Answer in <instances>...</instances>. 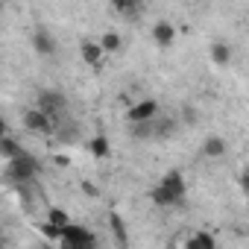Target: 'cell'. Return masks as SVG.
<instances>
[{
    "instance_id": "1",
    "label": "cell",
    "mask_w": 249,
    "mask_h": 249,
    "mask_svg": "<svg viewBox=\"0 0 249 249\" xmlns=\"http://www.w3.org/2000/svg\"><path fill=\"white\" fill-rule=\"evenodd\" d=\"M150 199L159 205V208H176V205H185L188 199V182L182 176V170H167L156 188L150 191Z\"/></svg>"
},
{
    "instance_id": "2",
    "label": "cell",
    "mask_w": 249,
    "mask_h": 249,
    "mask_svg": "<svg viewBox=\"0 0 249 249\" xmlns=\"http://www.w3.org/2000/svg\"><path fill=\"white\" fill-rule=\"evenodd\" d=\"M38 170H41L38 159H36L33 153H24L21 159H15V161H6L3 179H6V185H9V188H27V185H36V179H38Z\"/></svg>"
},
{
    "instance_id": "3",
    "label": "cell",
    "mask_w": 249,
    "mask_h": 249,
    "mask_svg": "<svg viewBox=\"0 0 249 249\" xmlns=\"http://www.w3.org/2000/svg\"><path fill=\"white\" fill-rule=\"evenodd\" d=\"M36 108H41L56 126L62 120H68V97L62 94V91H56V88H44V91H38V97H36Z\"/></svg>"
},
{
    "instance_id": "4",
    "label": "cell",
    "mask_w": 249,
    "mask_h": 249,
    "mask_svg": "<svg viewBox=\"0 0 249 249\" xmlns=\"http://www.w3.org/2000/svg\"><path fill=\"white\" fill-rule=\"evenodd\" d=\"M59 249H97V237H94L85 226L71 223V226L65 229V237H62Z\"/></svg>"
},
{
    "instance_id": "5",
    "label": "cell",
    "mask_w": 249,
    "mask_h": 249,
    "mask_svg": "<svg viewBox=\"0 0 249 249\" xmlns=\"http://www.w3.org/2000/svg\"><path fill=\"white\" fill-rule=\"evenodd\" d=\"M24 129L36 132V135H50V138H53L59 126H56V123H53L41 108L33 106V108H24Z\"/></svg>"
},
{
    "instance_id": "6",
    "label": "cell",
    "mask_w": 249,
    "mask_h": 249,
    "mask_svg": "<svg viewBox=\"0 0 249 249\" xmlns=\"http://www.w3.org/2000/svg\"><path fill=\"white\" fill-rule=\"evenodd\" d=\"M30 41H33V50H36L38 56H53L56 47H59V44H56V36H53L44 24H38V27L33 30V38H30Z\"/></svg>"
},
{
    "instance_id": "7",
    "label": "cell",
    "mask_w": 249,
    "mask_h": 249,
    "mask_svg": "<svg viewBox=\"0 0 249 249\" xmlns=\"http://www.w3.org/2000/svg\"><path fill=\"white\" fill-rule=\"evenodd\" d=\"M159 117V103L156 100H141L126 111V123H144V120H156Z\"/></svg>"
},
{
    "instance_id": "8",
    "label": "cell",
    "mask_w": 249,
    "mask_h": 249,
    "mask_svg": "<svg viewBox=\"0 0 249 249\" xmlns=\"http://www.w3.org/2000/svg\"><path fill=\"white\" fill-rule=\"evenodd\" d=\"M59 144H76L79 138H82V126L73 120V117H68V120H62L59 123V129H56V135H53Z\"/></svg>"
},
{
    "instance_id": "9",
    "label": "cell",
    "mask_w": 249,
    "mask_h": 249,
    "mask_svg": "<svg viewBox=\"0 0 249 249\" xmlns=\"http://www.w3.org/2000/svg\"><path fill=\"white\" fill-rule=\"evenodd\" d=\"M79 53H82V62L88 68H100L103 65V56H106V50L100 47V41H88V38L79 44Z\"/></svg>"
},
{
    "instance_id": "10",
    "label": "cell",
    "mask_w": 249,
    "mask_h": 249,
    "mask_svg": "<svg viewBox=\"0 0 249 249\" xmlns=\"http://www.w3.org/2000/svg\"><path fill=\"white\" fill-rule=\"evenodd\" d=\"M108 229L114 234V243L117 249H126L129 246V234H126V223H123V217L117 211H108Z\"/></svg>"
},
{
    "instance_id": "11",
    "label": "cell",
    "mask_w": 249,
    "mask_h": 249,
    "mask_svg": "<svg viewBox=\"0 0 249 249\" xmlns=\"http://www.w3.org/2000/svg\"><path fill=\"white\" fill-rule=\"evenodd\" d=\"M153 41H156L159 47H170V44L176 41V27H173L170 21H159V24H153Z\"/></svg>"
},
{
    "instance_id": "12",
    "label": "cell",
    "mask_w": 249,
    "mask_h": 249,
    "mask_svg": "<svg viewBox=\"0 0 249 249\" xmlns=\"http://www.w3.org/2000/svg\"><path fill=\"white\" fill-rule=\"evenodd\" d=\"M27 150H24V144H18L12 135H3L0 138V156H3V161H15V159H21Z\"/></svg>"
},
{
    "instance_id": "13",
    "label": "cell",
    "mask_w": 249,
    "mask_h": 249,
    "mask_svg": "<svg viewBox=\"0 0 249 249\" xmlns=\"http://www.w3.org/2000/svg\"><path fill=\"white\" fill-rule=\"evenodd\" d=\"M129 138H132V141H153V138H156V120L129 123Z\"/></svg>"
},
{
    "instance_id": "14",
    "label": "cell",
    "mask_w": 249,
    "mask_h": 249,
    "mask_svg": "<svg viewBox=\"0 0 249 249\" xmlns=\"http://www.w3.org/2000/svg\"><path fill=\"white\" fill-rule=\"evenodd\" d=\"M176 129H179L176 117H156V138L153 141H167L176 135Z\"/></svg>"
},
{
    "instance_id": "15",
    "label": "cell",
    "mask_w": 249,
    "mask_h": 249,
    "mask_svg": "<svg viewBox=\"0 0 249 249\" xmlns=\"http://www.w3.org/2000/svg\"><path fill=\"white\" fill-rule=\"evenodd\" d=\"M185 249H217V240H214V234H211V231L199 229V231H194V234L188 237Z\"/></svg>"
},
{
    "instance_id": "16",
    "label": "cell",
    "mask_w": 249,
    "mask_h": 249,
    "mask_svg": "<svg viewBox=\"0 0 249 249\" xmlns=\"http://www.w3.org/2000/svg\"><path fill=\"white\" fill-rule=\"evenodd\" d=\"M202 156H205V159H220V156H226V141H223L220 135L205 138V144H202Z\"/></svg>"
},
{
    "instance_id": "17",
    "label": "cell",
    "mask_w": 249,
    "mask_h": 249,
    "mask_svg": "<svg viewBox=\"0 0 249 249\" xmlns=\"http://www.w3.org/2000/svg\"><path fill=\"white\" fill-rule=\"evenodd\" d=\"M100 47H103L106 53H120V50H123V36H120V33H114V30H108V33H103Z\"/></svg>"
},
{
    "instance_id": "18",
    "label": "cell",
    "mask_w": 249,
    "mask_h": 249,
    "mask_svg": "<svg viewBox=\"0 0 249 249\" xmlns=\"http://www.w3.org/2000/svg\"><path fill=\"white\" fill-rule=\"evenodd\" d=\"M211 62L220 65V68L229 65V62H231V47H229L226 41H214V44H211Z\"/></svg>"
},
{
    "instance_id": "19",
    "label": "cell",
    "mask_w": 249,
    "mask_h": 249,
    "mask_svg": "<svg viewBox=\"0 0 249 249\" xmlns=\"http://www.w3.org/2000/svg\"><path fill=\"white\" fill-rule=\"evenodd\" d=\"M88 150H91V156H94V159H106V156L111 153V147H108V138H106V135H94V138L88 141Z\"/></svg>"
},
{
    "instance_id": "20",
    "label": "cell",
    "mask_w": 249,
    "mask_h": 249,
    "mask_svg": "<svg viewBox=\"0 0 249 249\" xmlns=\"http://www.w3.org/2000/svg\"><path fill=\"white\" fill-rule=\"evenodd\" d=\"M47 223H53V226H59V229H68L73 220H71V214H68L65 208L53 205V208H47Z\"/></svg>"
},
{
    "instance_id": "21",
    "label": "cell",
    "mask_w": 249,
    "mask_h": 249,
    "mask_svg": "<svg viewBox=\"0 0 249 249\" xmlns=\"http://www.w3.org/2000/svg\"><path fill=\"white\" fill-rule=\"evenodd\" d=\"M111 9L120 12V15H141L144 12V6L141 3H132V0H117V3H111Z\"/></svg>"
},
{
    "instance_id": "22",
    "label": "cell",
    "mask_w": 249,
    "mask_h": 249,
    "mask_svg": "<svg viewBox=\"0 0 249 249\" xmlns=\"http://www.w3.org/2000/svg\"><path fill=\"white\" fill-rule=\"evenodd\" d=\"M41 234L50 240V243H62V237H65V229H59V226H53V223H41Z\"/></svg>"
},
{
    "instance_id": "23",
    "label": "cell",
    "mask_w": 249,
    "mask_h": 249,
    "mask_svg": "<svg viewBox=\"0 0 249 249\" xmlns=\"http://www.w3.org/2000/svg\"><path fill=\"white\" fill-rule=\"evenodd\" d=\"M182 120H185V123H191V126H194V123L199 120L196 108H194V106H185V108H182Z\"/></svg>"
},
{
    "instance_id": "24",
    "label": "cell",
    "mask_w": 249,
    "mask_h": 249,
    "mask_svg": "<svg viewBox=\"0 0 249 249\" xmlns=\"http://www.w3.org/2000/svg\"><path fill=\"white\" fill-rule=\"evenodd\" d=\"M237 182H240V188H243V194H249V164L243 167V173H240V179H237Z\"/></svg>"
},
{
    "instance_id": "25",
    "label": "cell",
    "mask_w": 249,
    "mask_h": 249,
    "mask_svg": "<svg viewBox=\"0 0 249 249\" xmlns=\"http://www.w3.org/2000/svg\"><path fill=\"white\" fill-rule=\"evenodd\" d=\"M82 194H85V196H97V188H94L91 182H82Z\"/></svg>"
},
{
    "instance_id": "26",
    "label": "cell",
    "mask_w": 249,
    "mask_h": 249,
    "mask_svg": "<svg viewBox=\"0 0 249 249\" xmlns=\"http://www.w3.org/2000/svg\"><path fill=\"white\" fill-rule=\"evenodd\" d=\"M246 234H249V226H246Z\"/></svg>"
}]
</instances>
